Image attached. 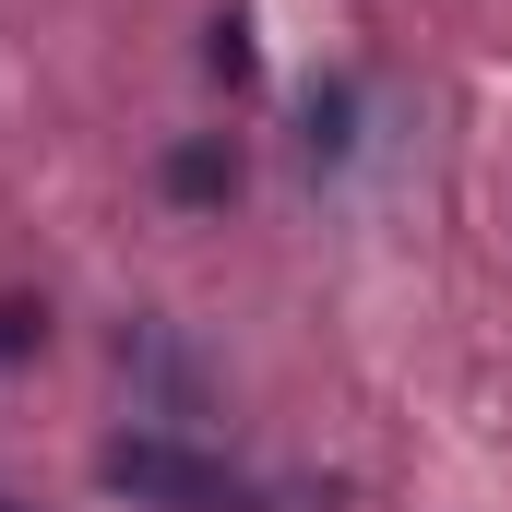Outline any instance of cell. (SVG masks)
<instances>
[{
	"mask_svg": "<svg viewBox=\"0 0 512 512\" xmlns=\"http://www.w3.org/2000/svg\"><path fill=\"white\" fill-rule=\"evenodd\" d=\"M96 489H120V501H143V512H274L239 465H215V453L179 441V429H120V441L96 453Z\"/></svg>",
	"mask_w": 512,
	"mask_h": 512,
	"instance_id": "1",
	"label": "cell"
},
{
	"mask_svg": "<svg viewBox=\"0 0 512 512\" xmlns=\"http://www.w3.org/2000/svg\"><path fill=\"white\" fill-rule=\"evenodd\" d=\"M155 179H167L179 215H227V203H239V143H227V131H191V143L155 155Z\"/></svg>",
	"mask_w": 512,
	"mask_h": 512,
	"instance_id": "2",
	"label": "cell"
},
{
	"mask_svg": "<svg viewBox=\"0 0 512 512\" xmlns=\"http://www.w3.org/2000/svg\"><path fill=\"white\" fill-rule=\"evenodd\" d=\"M36 346H48V310H36V298H0V370L36 358Z\"/></svg>",
	"mask_w": 512,
	"mask_h": 512,
	"instance_id": "3",
	"label": "cell"
},
{
	"mask_svg": "<svg viewBox=\"0 0 512 512\" xmlns=\"http://www.w3.org/2000/svg\"><path fill=\"white\" fill-rule=\"evenodd\" d=\"M0 512H12V501H0Z\"/></svg>",
	"mask_w": 512,
	"mask_h": 512,
	"instance_id": "4",
	"label": "cell"
}]
</instances>
